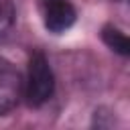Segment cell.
Segmentation results:
<instances>
[{"label": "cell", "instance_id": "cell-4", "mask_svg": "<svg viewBox=\"0 0 130 130\" xmlns=\"http://www.w3.org/2000/svg\"><path fill=\"white\" fill-rule=\"evenodd\" d=\"M102 39H104V43H106L112 51H116V53H120V55H124V57L130 53L128 37H126L118 26H114V24L104 26V30H102Z\"/></svg>", "mask_w": 130, "mask_h": 130}, {"label": "cell", "instance_id": "cell-1", "mask_svg": "<svg viewBox=\"0 0 130 130\" xmlns=\"http://www.w3.org/2000/svg\"><path fill=\"white\" fill-rule=\"evenodd\" d=\"M55 89V77L51 71V65L43 53H32L28 59V71L26 79H22V95L26 98L28 106H43L49 102Z\"/></svg>", "mask_w": 130, "mask_h": 130}, {"label": "cell", "instance_id": "cell-5", "mask_svg": "<svg viewBox=\"0 0 130 130\" xmlns=\"http://www.w3.org/2000/svg\"><path fill=\"white\" fill-rule=\"evenodd\" d=\"M14 24V4L12 0H0V37L8 35Z\"/></svg>", "mask_w": 130, "mask_h": 130}, {"label": "cell", "instance_id": "cell-2", "mask_svg": "<svg viewBox=\"0 0 130 130\" xmlns=\"http://www.w3.org/2000/svg\"><path fill=\"white\" fill-rule=\"evenodd\" d=\"M39 8H41L45 26L51 32H65L67 28L73 26L77 18V12L71 0H41Z\"/></svg>", "mask_w": 130, "mask_h": 130}, {"label": "cell", "instance_id": "cell-3", "mask_svg": "<svg viewBox=\"0 0 130 130\" xmlns=\"http://www.w3.org/2000/svg\"><path fill=\"white\" fill-rule=\"evenodd\" d=\"M22 98V75L6 59L0 57V116L8 114Z\"/></svg>", "mask_w": 130, "mask_h": 130}]
</instances>
